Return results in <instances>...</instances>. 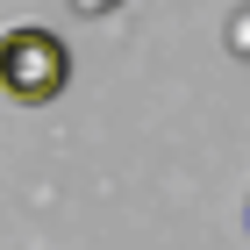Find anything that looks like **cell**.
<instances>
[{
    "label": "cell",
    "mask_w": 250,
    "mask_h": 250,
    "mask_svg": "<svg viewBox=\"0 0 250 250\" xmlns=\"http://www.w3.org/2000/svg\"><path fill=\"white\" fill-rule=\"evenodd\" d=\"M64 86H72V50H64L58 29H43V21L0 29V100H15V107H50Z\"/></svg>",
    "instance_id": "1"
},
{
    "label": "cell",
    "mask_w": 250,
    "mask_h": 250,
    "mask_svg": "<svg viewBox=\"0 0 250 250\" xmlns=\"http://www.w3.org/2000/svg\"><path fill=\"white\" fill-rule=\"evenodd\" d=\"M79 7H86V15H107V7H115V0H79Z\"/></svg>",
    "instance_id": "2"
}]
</instances>
